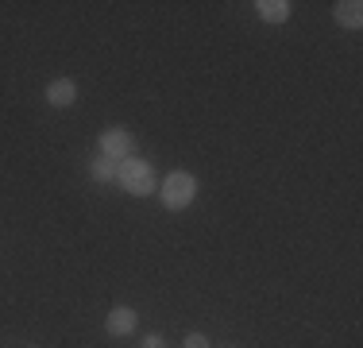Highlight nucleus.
I'll use <instances>...</instances> for the list:
<instances>
[{
    "label": "nucleus",
    "instance_id": "f257e3e1",
    "mask_svg": "<svg viewBox=\"0 0 363 348\" xmlns=\"http://www.w3.org/2000/svg\"><path fill=\"white\" fill-rule=\"evenodd\" d=\"M116 186L124 190V194H132V197H151L155 186H159V178H155V163L140 159V155L124 159L120 170H116Z\"/></svg>",
    "mask_w": 363,
    "mask_h": 348
},
{
    "label": "nucleus",
    "instance_id": "f03ea898",
    "mask_svg": "<svg viewBox=\"0 0 363 348\" xmlns=\"http://www.w3.org/2000/svg\"><path fill=\"white\" fill-rule=\"evenodd\" d=\"M197 197V178L189 170H170L167 178L159 182V202L170 209V213H182V209H189Z\"/></svg>",
    "mask_w": 363,
    "mask_h": 348
},
{
    "label": "nucleus",
    "instance_id": "7ed1b4c3",
    "mask_svg": "<svg viewBox=\"0 0 363 348\" xmlns=\"http://www.w3.org/2000/svg\"><path fill=\"white\" fill-rule=\"evenodd\" d=\"M101 155L112 163H124V159H132L135 155V139L128 128H105L101 132Z\"/></svg>",
    "mask_w": 363,
    "mask_h": 348
},
{
    "label": "nucleus",
    "instance_id": "20e7f679",
    "mask_svg": "<svg viewBox=\"0 0 363 348\" xmlns=\"http://www.w3.org/2000/svg\"><path fill=\"white\" fill-rule=\"evenodd\" d=\"M135 325H140V313H135L132 306H112L108 317H105V333L108 337H128V333H135Z\"/></svg>",
    "mask_w": 363,
    "mask_h": 348
},
{
    "label": "nucleus",
    "instance_id": "39448f33",
    "mask_svg": "<svg viewBox=\"0 0 363 348\" xmlns=\"http://www.w3.org/2000/svg\"><path fill=\"white\" fill-rule=\"evenodd\" d=\"M47 104L50 109H70V104H77V82L74 77H55V82L47 85Z\"/></svg>",
    "mask_w": 363,
    "mask_h": 348
},
{
    "label": "nucleus",
    "instance_id": "423d86ee",
    "mask_svg": "<svg viewBox=\"0 0 363 348\" xmlns=\"http://www.w3.org/2000/svg\"><path fill=\"white\" fill-rule=\"evenodd\" d=\"M333 20L348 31H359L363 28V4L359 0H340V4H333Z\"/></svg>",
    "mask_w": 363,
    "mask_h": 348
},
{
    "label": "nucleus",
    "instance_id": "0eeeda50",
    "mask_svg": "<svg viewBox=\"0 0 363 348\" xmlns=\"http://www.w3.org/2000/svg\"><path fill=\"white\" fill-rule=\"evenodd\" d=\"M255 12H259V20H263V23H286L290 12H294V4H290V0H255Z\"/></svg>",
    "mask_w": 363,
    "mask_h": 348
},
{
    "label": "nucleus",
    "instance_id": "6e6552de",
    "mask_svg": "<svg viewBox=\"0 0 363 348\" xmlns=\"http://www.w3.org/2000/svg\"><path fill=\"white\" fill-rule=\"evenodd\" d=\"M116 170H120V163L105 159V155L89 159V178H93V182H101V186H112V182H116Z\"/></svg>",
    "mask_w": 363,
    "mask_h": 348
},
{
    "label": "nucleus",
    "instance_id": "1a4fd4ad",
    "mask_svg": "<svg viewBox=\"0 0 363 348\" xmlns=\"http://www.w3.org/2000/svg\"><path fill=\"white\" fill-rule=\"evenodd\" d=\"M182 348H213V344H209V337H205V333H189Z\"/></svg>",
    "mask_w": 363,
    "mask_h": 348
},
{
    "label": "nucleus",
    "instance_id": "9d476101",
    "mask_svg": "<svg viewBox=\"0 0 363 348\" xmlns=\"http://www.w3.org/2000/svg\"><path fill=\"white\" fill-rule=\"evenodd\" d=\"M140 348H167V341H162L159 333H147L143 341H140Z\"/></svg>",
    "mask_w": 363,
    "mask_h": 348
}]
</instances>
